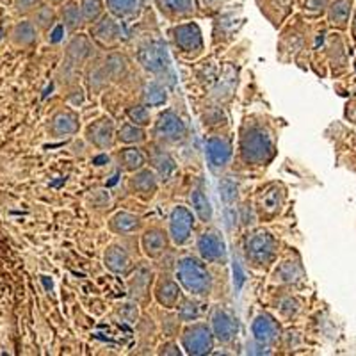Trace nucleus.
Wrapping results in <instances>:
<instances>
[{
	"mask_svg": "<svg viewBox=\"0 0 356 356\" xmlns=\"http://www.w3.org/2000/svg\"><path fill=\"white\" fill-rule=\"evenodd\" d=\"M130 187L141 198H152L157 191V178L150 170H138V173L130 178Z\"/></svg>",
	"mask_w": 356,
	"mask_h": 356,
	"instance_id": "20",
	"label": "nucleus"
},
{
	"mask_svg": "<svg viewBox=\"0 0 356 356\" xmlns=\"http://www.w3.org/2000/svg\"><path fill=\"white\" fill-rule=\"evenodd\" d=\"M104 68H106L109 79H118L120 75H123V73H125L127 59L123 56H120V54H113V56H109L106 59V65H104Z\"/></svg>",
	"mask_w": 356,
	"mask_h": 356,
	"instance_id": "33",
	"label": "nucleus"
},
{
	"mask_svg": "<svg viewBox=\"0 0 356 356\" xmlns=\"http://www.w3.org/2000/svg\"><path fill=\"white\" fill-rule=\"evenodd\" d=\"M143 98H145V106H150V107L162 106V104H166L168 100L166 88L155 81L150 82V84H146Z\"/></svg>",
	"mask_w": 356,
	"mask_h": 356,
	"instance_id": "29",
	"label": "nucleus"
},
{
	"mask_svg": "<svg viewBox=\"0 0 356 356\" xmlns=\"http://www.w3.org/2000/svg\"><path fill=\"white\" fill-rule=\"evenodd\" d=\"M150 284V271H146V269H139L134 276L132 284H130V292H132L136 298H139L141 294H145L146 287Z\"/></svg>",
	"mask_w": 356,
	"mask_h": 356,
	"instance_id": "36",
	"label": "nucleus"
},
{
	"mask_svg": "<svg viewBox=\"0 0 356 356\" xmlns=\"http://www.w3.org/2000/svg\"><path fill=\"white\" fill-rule=\"evenodd\" d=\"M162 13L171 18H186L195 15V0H159Z\"/></svg>",
	"mask_w": 356,
	"mask_h": 356,
	"instance_id": "22",
	"label": "nucleus"
},
{
	"mask_svg": "<svg viewBox=\"0 0 356 356\" xmlns=\"http://www.w3.org/2000/svg\"><path fill=\"white\" fill-rule=\"evenodd\" d=\"M38 41V27L33 20H22L11 29V43L20 49H29Z\"/></svg>",
	"mask_w": 356,
	"mask_h": 356,
	"instance_id": "19",
	"label": "nucleus"
},
{
	"mask_svg": "<svg viewBox=\"0 0 356 356\" xmlns=\"http://www.w3.org/2000/svg\"><path fill=\"white\" fill-rule=\"evenodd\" d=\"M91 33L98 43H102L104 47H113L114 43L122 40V25L114 18L102 17L100 22H95Z\"/></svg>",
	"mask_w": 356,
	"mask_h": 356,
	"instance_id": "14",
	"label": "nucleus"
},
{
	"mask_svg": "<svg viewBox=\"0 0 356 356\" xmlns=\"http://www.w3.org/2000/svg\"><path fill=\"white\" fill-rule=\"evenodd\" d=\"M33 24L36 25L40 31H50L56 24V13L50 6L40 4L36 9H34L33 15Z\"/></svg>",
	"mask_w": 356,
	"mask_h": 356,
	"instance_id": "30",
	"label": "nucleus"
},
{
	"mask_svg": "<svg viewBox=\"0 0 356 356\" xmlns=\"http://www.w3.org/2000/svg\"><path fill=\"white\" fill-rule=\"evenodd\" d=\"M186 125L173 111H166L155 122V136L166 143H178L186 138Z\"/></svg>",
	"mask_w": 356,
	"mask_h": 356,
	"instance_id": "9",
	"label": "nucleus"
},
{
	"mask_svg": "<svg viewBox=\"0 0 356 356\" xmlns=\"http://www.w3.org/2000/svg\"><path fill=\"white\" fill-rule=\"evenodd\" d=\"M234 273H237V289H241V285H243V282H244V275H243V271H241L239 262L234 264Z\"/></svg>",
	"mask_w": 356,
	"mask_h": 356,
	"instance_id": "44",
	"label": "nucleus"
},
{
	"mask_svg": "<svg viewBox=\"0 0 356 356\" xmlns=\"http://www.w3.org/2000/svg\"><path fill=\"white\" fill-rule=\"evenodd\" d=\"M284 205V191L280 189L278 184L267 187L259 196V211L266 218H275Z\"/></svg>",
	"mask_w": 356,
	"mask_h": 356,
	"instance_id": "17",
	"label": "nucleus"
},
{
	"mask_svg": "<svg viewBox=\"0 0 356 356\" xmlns=\"http://www.w3.org/2000/svg\"><path fill=\"white\" fill-rule=\"evenodd\" d=\"M275 145L269 130L262 125H251L243 132L241 138V157L246 164H266L271 161Z\"/></svg>",
	"mask_w": 356,
	"mask_h": 356,
	"instance_id": "2",
	"label": "nucleus"
},
{
	"mask_svg": "<svg viewBox=\"0 0 356 356\" xmlns=\"http://www.w3.org/2000/svg\"><path fill=\"white\" fill-rule=\"evenodd\" d=\"M91 50H93V47H91L88 38L84 34H79V36H75L70 41L68 49H66V56H68V59L73 65H79V63H82L91 56Z\"/></svg>",
	"mask_w": 356,
	"mask_h": 356,
	"instance_id": "24",
	"label": "nucleus"
},
{
	"mask_svg": "<svg viewBox=\"0 0 356 356\" xmlns=\"http://www.w3.org/2000/svg\"><path fill=\"white\" fill-rule=\"evenodd\" d=\"M232 143L227 138H211L205 143V155L214 173H221L228 168L234 154Z\"/></svg>",
	"mask_w": 356,
	"mask_h": 356,
	"instance_id": "8",
	"label": "nucleus"
},
{
	"mask_svg": "<svg viewBox=\"0 0 356 356\" xmlns=\"http://www.w3.org/2000/svg\"><path fill=\"white\" fill-rule=\"evenodd\" d=\"M104 262L109 271L116 273V275H123L129 271L130 267V257L122 246H109L104 257Z\"/></svg>",
	"mask_w": 356,
	"mask_h": 356,
	"instance_id": "21",
	"label": "nucleus"
},
{
	"mask_svg": "<svg viewBox=\"0 0 356 356\" xmlns=\"http://www.w3.org/2000/svg\"><path fill=\"white\" fill-rule=\"evenodd\" d=\"M118 141L125 143V145H134V143L145 141V132L139 125H123L122 129L118 130Z\"/></svg>",
	"mask_w": 356,
	"mask_h": 356,
	"instance_id": "32",
	"label": "nucleus"
},
{
	"mask_svg": "<svg viewBox=\"0 0 356 356\" xmlns=\"http://www.w3.org/2000/svg\"><path fill=\"white\" fill-rule=\"evenodd\" d=\"M81 9H82V17H84V20L89 22V24H95V22L102 17L104 4H102L100 0H82Z\"/></svg>",
	"mask_w": 356,
	"mask_h": 356,
	"instance_id": "34",
	"label": "nucleus"
},
{
	"mask_svg": "<svg viewBox=\"0 0 356 356\" xmlns=\"http://www.w3.org/2000/svg\"><path fill=\"white\" fill-rule=\"evenodd\" d=\"M114 139V123L111 118H102L88 127V141L93 143L100 150L111 148Z\"/></svg>",
	"mask_w": 356,
	"mask_h": 356,
	"instance_id": "13",
	"label": "nucleus"
},
{
	"mask_svg": "<svg viewBox=\"0 0 356 356\" xmlns=\"http://www.w3.org/2000/svg\"><path fill=\"white\" fill-rule=\"evenodd\" d=\"M61 18H63V25L68 29L70 33H75L79 29L84 27L86 20L82 17V9L81 6L75 4V2H70V4L65 6L61 13Z\"/></svg>",
	"mask_w": 356,
	"mask_h": 356,
	"instance_id": "27",
	"label": "nucleus"
},
{
	"mask_svg": "<svg viewBox=\"0 0 356 356\" xmlns=\"http://www.w3.org/2000/svg\"><path fill=\"white\" fill-rule=\"evenodd\" d=\"M191 203H193V209H195L196 216H198L203 222L211 221L214 211H212L211 202H209V198H207L205 193H203L202 189L193 191V195H191Z\"/></svg>",
	"mask_w": 356,
	"mask_h": 356,
	"instance_id": "28",
	"label": "nucleus"
},
{
	"mask_svg": "<svg viewBox=\"0 0 356 356\" xmlns=\"http://www.w3.org/2000/svg\"><path fill=\"white\" fill-rule=\"evenodd\" d=\"M116 161L125 171H138L145 166V155L138 148H123L122 152H118Z\"/></svg>",
	"mask_w": 356,
	"mask_h": 356,
	"instance_id": "25",
	"label": "nucleus"
},
{
	"mask_svg": "<svg viewBox=\"0 0 356 356\" xmlns=\"http://www.w3.org/2000/svg\"><path fill=\"white\" fill-rule=\"evenodd\" d=\"M120 316L123 317V319L127 321V323H134V321L138 319V308L130 307V305H123L122 308H120Z\"/></svg>",
	"mask_w": 356,
	"mask_h": 356,
	"instance_id": "41",
	"label": "nucleus"
},
{
	"mask_svg": "<svg viewBox=\"0 0 356 356\" xmlns=\"http://www.w3.org/2000/svg\"><path fill=\"white\" fill-rule=\"evenodd\" d=\"M182 346L187 355H207L214 349V333L203 323H196L186 328L182 335Z\"/></svg>",
	"mask_w": 356,
	"mask_h": 356,
	"instance_id": "5",
	"label": "nucleus"
},
{
	"mask_svg": "<svg viewBox=\"0 0 356 356\" xmlns=\"http://www.w3.org/2000/svg\"><path fill=\"white\" fill-rule=\"evenodd\" d=\"M244 250H246V259L248 262H251V266L266 269L275 262L278 243L269 232L257 230L246 237Z\"/></svg>",
	"mask_w": 356,
	"mask_h": 356,
	"instance_id": "3",
	"label": "nucleus"
},
{
	"mask_svg": "<svg viewBox=\"0 0 356 356\" xmlns=\"http://www.w3.org/2000/svg\"><path fill=\"white\" fill-rule=\"evenodd\" d=\"M50 2H54V4H61V2H65V0H50Z\"/></svg>",
	"mask_w": 356,
	"mask_h": 356,
	"instance_id": "45",
	"label": "nucleus"
},
{
	"mask_svg": "<svg viewBox=\"0 0 356 356\" xmlns=\"http://www.w3.org/2000/svg\"><path fill=\"white\" fill-rule=\"evenodd\" d=\"M161 353H162V355H180V349H178L177 344L170 342V344L162 346Z\"/></svg>",
	"mask_w": 356,
	"mask_h": 356,
	"instance_id": "43",
	"label": "nucleus"
},
{
	"mask_svg": "<svg viewBox=\"0 0 356 356\" xmlns=\"http://www.w3.org/2000/svg\"><path fill=\"white\" fill-rule=\"evenodd\" d=\"M177 278L182 287L196 298H205L212 291V275L205 264L193 255L182 257L177 264Z\"/></svg>",
	"mask_w": 356,
	"mask_h": 356,
	"instance_id": "1",
	"label": "nucleus"
},
{
	"mask_svg": "<svg viewBox=\"0 0 356 356\" xmlns=\"http://www.w3.org/2000/svg\"><path fill=\"white\" fill-rule=\"evenodd\" d=\"M219 191H221V198L225 203H232L237 198V187H235V184L230 182V180H222V182L219 184Z\"/></svg>",
	"mask_w": 356,
	"mask_h": 356,
	"instance_id": "39",
	"label": "nucleus"
},
{
	"mask_svg": "<svg viewBox=\"0 0 356 356\" xmlns=\"http://www.w3.org/2000/svg\"><path fill=\"white\" fill-rule=\"evenodd\" d=\"M237 332H239V323L230 312L225 310V308H216L212 312V333H214V339H218L222 344H228L235 339Z\"/></svg>",
	"mask_w": 356,
	"mask_h": 356,
	"instance_id": "11",
	"label": "nucleus"
},
{
	"mask_svg": "<svg viewBox=\"0 0 356 356\" xmlns=\"http://www.w3.org/2000/svg\"><path fill=\"white\" fill-rule=\"evenodd\" d=\"M193 228H195L193 212L187 207H175L170 216V237L173 239V243L178 246L186 244L191 239Z\"/></svg>",
	"mask_w": 356,
	"mask_h": 356,
	"instance_id": "6",
	"label": "nucleus"
},
{
	"mask_svg": "<svg viewBox=\"0 0 356 356\" xmlns=\"http://www.w3.org/2000/svg\"><path fill=\"white\" fill-rule=\"evenodd\" d=\"M155 300L164 308H177V305L182 300V291L177 282L168 276H161L155 285Z\"/></svg>",
	"mask_w": 356,
	"mask_h": 356,
	"instance_id": "16",
	"label": "nucleus"
},
{
	"mask_svg": "<svg viewBox=\"0 0 356 356\" xmlns=\"http://www.w3.org/2000/svg\"><path fill=\"white\" fill-rule=\"evenodd\" d=\"M154 162L157 171L161 173V177L166 178V180L175 173V171H177V164H175V161L170 157V155L164 154V152H159V154L154 157Z\"/></svg>",
	"mask_w": 356,
	"mask_h": 356,
	"instance_id": "35",
	"label": "nucleus"
},
{
	"mask_svg": "<svg viewBox=\"0 0 356 356\" xmlns=\"http://www.w3.org/2000/svg\"><path fill=\"white\" fill-rule=\"evenodd\" d=\"M198 251L203 260L207 262H225L227 260V250H225V241L216 230H209L200 235Z\"/></svg>",
	"mask_w": 356,
	"mask_h": 356,
	"instance_id": "10",
	"label": "nucleus"
},
{
	"mask_svg": "<svg viewBox=\"0 0 356 356\" xmlns=\"http://www.w3.org/2000/svg\"><path fill=\"white\" fill-rule=\"evenodd\" d=\"M178 316L180 319L186 321V323H191V321H196L203 316V308L202 303L196 300H184L182 303H178Z\"/></svg>",
	"mask_w": 356,
	"mask_h": 356,
	"instance_id": "31",
	"label": "nucleus"
},
{
	"mask_svg": "<svg viewBox=\"0 0 356 356\" xmlns=\"http://www.w3.org/2000/svg\"><path fill=\"white\" fill-rule=\"evenodd\" d=\"M259 346H253V344H248V353H251V355H269L271 351H267L266 348H264V344H260V342H257Z\"/></svg>",
	"mask_w": 356,
	"mask_h": 356,
	"instance_id": "42",
	"label": "nucleus"
},
{
	"mask_svg": "<svg viewBox=\"0 0 356 356\" xmlns=\"http://www.w3.org/2000/svg\"><path fill=\"white\" fill-rule=\"evenodd\" d=\"M251 332H253L255 342H260L264 346L276 344L280 339L278 323L267 314H260L259 317H255V321L251 324Z\"/></svg>",
	"mask_w": 356,
	"mask_h": 356,
	"instance_id": "12",
	"label": "nucleus"
},
{
	"mask_svg": "<svg viewBox=\"0 0 356 356\" xmlns=\"http://www.w3.org/2000/svg\"><path fill=\"white\" fill-rule=\"evenodd\" d=\"M138 59L143 68L154 73L155 77H173L171 75L170 57H168L166 49L161 41H146L139 47Z\"/></svg>",
	"mask_w": 356,
	"mask_h": 356,
	"instance_id": "4",
	"label": "nucleus"
},
{
	"mask_svg": "<svg viewBox=\"0 0 356 356\" xmlns=\"http://www.w3.org/2000/svg\"><path fill=\"white\" fill-rule=\"evenodd\" d=\"M141 246L150 259H159L168 248L166 234L161 228H150V230H146L145 235H143Z\"/></svg>",
	"mask_w": 356,
	"mask_h": 356,
	"instance_id": "18",
	"label": "nucleus"
},
{
	"mask_svg": "<svg viewBox=\"0 0 356 356\" xmlns=\"http://www.w3.org/2000/svg\"><path fill=\"white\" fill-rule=\"evenodd\" d=\"M141 227L138 216L129 214V212H118L113 219H111V230L116 234H134Z\"/></svg>",
	"mask_w": 356,
	"mask_h": 356,
	"instance_id": "26",
	"label": "nucleus"
},
{
	"mask_svg": "<svg viewBox=\"0 0 356 356\" xmlns=\"http://www.w3.org/2000/svg\"><path fill=\"white\" fill-rule=\"evenodd\" d=\"M40 4L41 0H15V11L18 15H27V13H33Z\"/></svg>",
	"mask_w": 356,
	"mask_h": 356,
	"instance_id": "40",
	"label": "nucleus"
},
{
	"mask_svg": "<svg viewBox=\"0 0 356 356\" xmlns=\"http://www.w3.org/2000/svg\"><path fill=\"white\" fill-rule=\"evenodd\" d=\"M145 0H107V8L118 18H132L141 13Z\"/></svg>",
	"mask_w": 356,
	"mask_h": 356,
	"instance_id": "23",
	"label": "nucleus"
},
{
	"mask_svg": "<svg viewBox=\"0 0 356 356\" xmlns=\"http://www.w3.org/2000/svg\"><path fill=\"white\" fill-rule=\"evenodd\" d=\"M296 276H298V267L294 262H284L275 273L276 282H282V284H291L296 280Z\"/></svg>",
	"mask_w": 356,
	"mask_h": 356,
	"instance_id": "37",
	"label": "nucleus"
},
{
	"mask_svg": "<svg viewBox=\"0 0 356 356\" xmlns=\"http://www.w3.org/2000/svg\"><path fill=\"white\" fill-rule=\"evenodd\" d=\"M129 114L130 122H134V125H139V127H146L150 125V113L146 109L145 106H134L127 111Z\"/></svg>",
	"mask_w": 356,
	"mask_h": 356,
	"instance_id": "38",
	"label": "nucleus"
},
{
	"mask_svg": "<svg viewBox=\"0 0 356 356\" xmlns=\"http://www.w3.org/2000/svg\"><path fill=\"white\" fill-rule=\"evenodd\" d=\"M79 116L72 111H59L52 116L50 120V134L54 138H68V136H73V134L79 132Z\"/></svg>",
	"mask_w": 356,
	"mask_h": 356,
	"instance_id": "15",
	"label": "nucleus"
},
{
	"mask_svg": "<svg viewBox=\"0 0 356 356\" xmlns=\"http://www.w3.org/2000/svg\"><path fill=\"white\" fill-rule=\"evenodd\" d=\"M173 41L180 52L187 56H195L203 50V38L202 31L196 24H182L173 29Z\"/></svg>",
	"mask_w": 356,
	"mask_h": 356,
	"instance_id": "7",
	"label": "nucleus"
}]
</instances>
